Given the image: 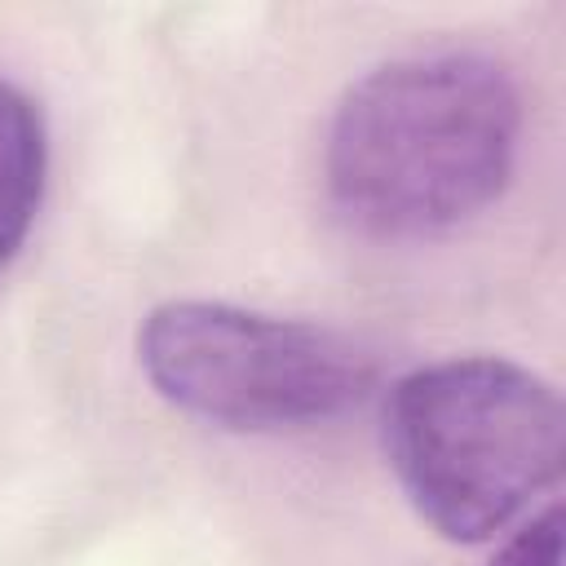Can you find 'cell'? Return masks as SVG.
Wrapping results in <instances>:
<instances>
[{
	"mask_svg": "<svg viewBox=\"0 0 566 566\" xmlns=\"http://www.w3.org/2000/svg\"><path fill=\"white\" fill-rule=\"evenodd\" d=\"M562 398L522 363H424L385 398V455L411 509L455 544L513 526L562 473Z\"/></svg>",
	"mask_w": 566,
	"mask_h": 566,
	"instance_id": "obj_2",
	"label": "cell"
},
{
	"mask_svg": "<svg viewBox=\"0 0 566 566\" xmlns=\"http://www.w3.org/2000/svg\"><path fill=\"white\" fill-rule=\"evenodd\" d=\"M146 380L177 411L234 429H314L354 411L376 358L345 332L226 301H168L137 332Z\"/></svg>",
	"mask_w": 566,
	"mask_h": 566,
	"instance_id": "obj_3",
	"label": "cell"
},
{
	"mask_svg": "<svg viewBox=\"0 0 566 566\" xmlns=\"http://www.w3.org/2000/svg\"><path fill=\"white\" fill-rule=\"evenodd\" d=\"M522 97L469 49L407 53L340 97L323 172L336 212L376 239H429L473 221L513 177Z\"/></svg>",
	"mask_w": 566,
	"mask_h": 566,
	"instance_id": "obj_1",
	"label": "cell"
},
{
	"mask_svg": "<svg viewBox=\"0 0 566 566\" xmlns=\"http://www.w3.org/2000/svg\"><path fill=\"white\" fill-rule=\"evenodd\" d=\"M491 566H562V509L548 504L491 557Z\"/></svg>",
	"mask_w": 566,
	"mask_h": 566,
	"instance_id": "obj_5",
	"label": "cell"
},
{
	"mask_svg": "<svg viewBox=\"0 0 566 566\" xmlns=\"http://www.w3.org/2000/svg\"><path fill=\"white\" fill-rule=\"evenodd\" d=\"M49 181V128L40 102L0 75V274L22 256Z\"/></svg>",
	"mask_w": 566,
	"mask_h": 566,
	"instance_id": "obj_4",
	"label": "cell"
}]
</instances>
